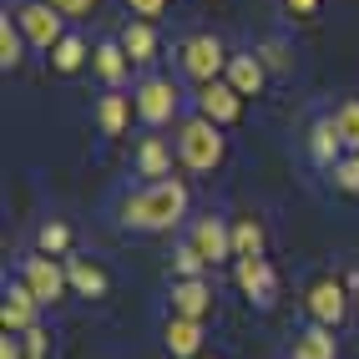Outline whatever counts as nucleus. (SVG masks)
<instances>
[{"label":"nucleus","instance_id":"f257e3e1","mask_svg":"<svg viewBox=\"0 0 359 359\" xmlns=\"http://www.w3.org/2000/svg\"><path fill=\"white\" fill-rule=\"evenodd\" d=\"M187 212V187L177 177H162V182H147L122 203V223L127 228H142V233H157V228H172L182 223Z\"/></svg>","mask_w":359,"mask_h":359},{"label":"nucleus","instance_id":"f03ea898","mask_svg":"<svg viewBox=\"0 0 359 359\" xmlns=\"http://www.w3.org/2000/svg\"><path fill=\"white\" fill-rule=\"evenodd\" d=\"M223 127L208 122V116H187L177 127V157L182 167H193V172H212V167L223 162Z\"/></svg>","mask_w":359,"mask_h":359},{"label":"nucleus","instance_id":"7ed1b4c3","mask_svg":"<svg viewBox=\"0 0 359 359\" xmlns=\"http://www.w3.org/2000/svg\"><path fill=\"white\" fill-rule=\"evenodd\" d=\"M20 283H26L41 304H61L66 289H71V273L61 269L51 253H31V258H20Z\"/></svg>","mask_w":359,"mask_h":359},{"label":"nucleus","instance_id":"20e7f679","mask_svg":"<svg viewBox=\"0 0 359 359\" xmlns=\"http://www.w3.org/2000/svg\"><path fill=\"white\" fill-rule=\"evenodd\" d=\"M177 56H182V71H187L198 86H203V81H218L223 71H228V51H223L218 36H187Z\"/></svg>","mask_w":359,"mask_h":359},{"label":"nucleus","instance_id":"39448f33","mask_svg":"<svg viewBox=\"0 0 359 359\" xmlns=\"http://www.w3.org/2000/svg\"><path fill=\"white\" fill-rule=\"evenodd\" d=\"M15 26H20V36H26V46H36V51H56V41L66 36L61 31V15L46 6V0H26V6H15Z\"/></svg>","mask_w":359,"mask_h":359},{"label":"nucleus","instance_id":"423d86ee","mask_svg":"<svg viewBox=\"0 0 359 359\" xmlns=\"http://www.w3.org/2000/svg\"><path fill=\"white\" fill-rule=\"evenodd\" d=\"M304 309H309V319L334 329V324H344L349 314V294H344V283L339 278H314L309 283V294H304Z\"/></svg>","mask_w":359,"mask_h":359},{"label":"nucleus","instance_id":"0eeeda50","mask_svg":"<svg viewBox=\"0 0 359 359\" xmlns=\"http://www.w3.org/2000/svg\"><path fill=\"white\" fill-rule=\"evenodd\" d=\"M132 107H137V116L147 127H162V122H172V116H177V86L167 81V76H147V81L137 86Z\"/></svg>","mask_w":359,"mask_h":359},{"label":"nucleus","instance_id":"6e6552de","mask_svg":"<svg viewBox=\"0 0 359 359\" xmlns=\"http://www.w3.org/2000/svg\"><path fill=\"white\" fill-rule=\"evenodd\" d=\"M198 116H208V122H218V127H233L238 116H243V97L218 76V81H203L198 86Z\"/></svg>","mask_w":359,"mask_h":359},{"label":"nucleus","instance_id":"1a4fd4ad","mask_svg":"<svg viewBox=\"0 0 359 359\" xmlns=\"http://www.w3.org/2000/svg\"><path fill=\"white\" fill-rule=\"evenodd\" d=\"M233 278H238V289H243L248 299L273 304L278 273H273V263H269V258H233Z\"/></svg>","mask_w":359,"mask_h":359},{"label":"nucleus","instance_id":"9d476101","mask_svg":"<svg viewBox=\"0 0 359 359\" xmlns=\"http://www.w3.org/2000/svg\"><path fill=\"white\" fill-rule=\"evenodd\" d=\"M187 243H193L208 263H223V258H233V228L223 218H198L193 233H187Z\"/></svg>","mask_w":359,"mask_h":359},{"label":"nucleus","instance_id":"9b49d317","mask_svg":"<svg viewBox=\"0 0 359 359\" xmlns=\"http://www.w3.org/2000/svg\"><path fill=\"white\" fill-rule=\"evenodd\" d=\"M36 309H41V299L26 289V283H11L6 304H0V324H6V334H31L36 329Z\"/></svg>","mask_w":359,"mask_h":359},{"label":"nucleus","instance_id":"f8f14e48","mask_svg":"<svg viewBox=\"0 0 359 359\" xmlns=\"http://www.w3.org/2000/svg\"><path fill=\"white\" fill-rule=\"evenodd\" d=\"M172 314L198 319V324L212 314V289H208V278H172Z\"/></svg>","mask_w":359,"mask_h":359},{"label":"nucleus","instance_id":"ddd939ff","mask_svg":"<svg viewBox=\"0 0 359 359\" xmlns=\"http://www.w3.org/2000/svg\"><path fill=\"white\" fill-rule=\"evenodd\" d=\"M263 76H269V66L258 61V51H248V56H228L223 81L238 91V97H258V91H263Z\"/></svg>","mask_w":359,"mask_h":359},{"label":"nucleus","instance_id":"4468645a","mask_svg":"<svg viewBox=\"0 0 359 359\" xmlns=\"http://www.w3.org/2000/svg\"><path fill=\"white\" fill-rule=\"evenodd\" d=\"M162 344H167V354H172V359H198V349H203V324L172 314V319H167V329H162Z\"/></svg>","mask_w":359,"mask_h":359},{"label":"nucleus","instance_id":"2eb2a0df","mask_svg":"<svg viewBox=\"0 0 359 359\" xmlns=\"http://www.w3.org/2000/svg\"><path fill=\"white\" fill-rule=\"evenodd\" d=\"M137 172L147 177V182L172 177V147H167L162 137H142V147H137Z\"/></svg>","mask_w":359,"mask_h":359},{"label":"nucleus","instance_id":"dca6fc26","mask_svg":"<svg viewBox=\"0 0 359 359\" xmlns=\"http://www.w3.org/2000/svg\"><path fill=\"white\" fill-rule=\"evenodd\" d=\"M91 66H97V76H102L107 86H122L127 71H132V56L122 51V41H102L97 51H91Z\"/></svg>","mask_w":359,"mask_h":359},{"label":"nucleus","instance_id":"f3484780","mask_svg":"<svg viewBox=\"0 0 359 359\" xmlns=\"http://www.w3.org/2000/svg\"><path fill=\"white\" fill-rule=\"evenodd\" d=\"M339 354V339L324 324H309L304 334H294V359H334Z\"/></svg>","mask_w":359,"mask_h":359},{"label":"nucleus","instance_id":"a211bd4d","mask_svg":"<svg viewBox=\"0 0 359 359\" xmlns=\"http://www.w3.org/2000/svg\"><path fill=\"white\" fill-rule=\"evenodd\" d=\"M122 51L132 56V66H147V61L157 56V31H152V20H127Z\"/></svg>","mask_w":359,"mask_h":359},{"label":"nucleus","instance_id":"6ab92c4d","mask_svg":"<svg viewBox=\"0 0 359 359\" xmlns=\"http://www.w3.org/2000/svg\"><path fill=\"white\" fill-rule=\"evenodd\" d=\"M339 132H334V116H324V122H314V132H309V157L314 162H324V167H334L339 162Z\"/></svg>","mask_w":359,"mask_h":359},{"label":"nucleus","instance_id":"aec40b11","mask_svg":"<svg viewBox=\"0 0 359 359\" xmlns=\"http://www.w3.org/2000/svg\"><path fill=\"white\" fill-rule=\"evenodd\" d=\"M66 273H71V289H76V294H86V299H102L107 294V273L91 258H71Z\"/></svg>","mask_w":359,"mask_h":359},{"label":"nucleus","instance_id":"412c9836","mask_svg":"<svg viewBox=\"0 0 359 359\" xmlns=\"http://www.w3.org/2000/svg\"><path fill=\"white\" fill-rule=\"evenodd\" d=\"M127 116H132V102L116 97V91L97 102V127H102L107 137H122V132H127Z\"/></svg>","mask_w":359,"mask_h":359},{"label":"nucleus","instance_id":"4be33fe9","mask_svg":"<svg viewBox=\"0 0 359 359\" xmlns=\"http://www.w3.org/2000/svg\"><path fill=\"white\" fill-rule=\"evenodd\" d=\"M233 258H263V223L258 218L233 223Z\"/></svg>","mask_w":359,"mask_h":359},{"label":"nucleus","instance_id":"5701e85b","mask_svg":"<svg viewBox=\"0 0 359 359\" xmlns=\"http://www.w3.org/2000/svg\"><path fill=\"white\" fill-rule=\"evenodd\" d=\"M20 51H26V36H20L15 15L6 11V15H0V66L15 71V66H20Z\"/></svg>","mask_w":359,"mask_h":359},{"label":"nucleus","instance_id":"b1692460","mask_svg":"<svg viewBox=\"0 0 359 359\" xmlns=\"http://www.w3.org/2000/svg\"><path fill=\"white\" fill-rule=\"evenodd\" d=\"M51 66L61 71V76L81 71V66H86V41H81V36H61V41H56V51H51Z\"/></svg>","mask_w":359,"mask_h":359},{"label":"nucleus","instance_id":"393cba45","mask_svg":"<svg viewBox=\"0 0 359 359\" xmlns=\"http://www.w3.org/2000/svg\"><path fill=\"white\" fill-rule=\"evenodd\" d=\"M334 132H339V142H344L349 152H359V102L354 97L334 107Z\"/></svg>","mask_w":359,"mask_h":359},{"label":"nucleus","instance_id":"a878e982","mask_svg":"<svg viewBox=\"0 0 359 359\" xmlns=\"http://www.w3.org/2000/svg\"><path fill=\"white\" fill-rule=\"evenodd\" d=\"M66 248H71V228H66V223H41V233H36V253L61 258Z\"/></svg>","mask_w":359,"mask_h":359},{"label":"nucleus","instance_id":"bb28decb","mask_svg":"<svg viewBox=\"0 0 359 359\" xmlns=\"http://www.w3.org/2000/svg\"><path fill=\"white\" fill-rule=\"evenodd\" d=\"M203 269H208V258H203L193 243H182V248L172 253V273H177V278H203Z\"/></svg>","mask_w":359,"mask_h":359},{"label":"nucleus","instance_id":"cd10ccee","mask_svg":"<svg viewBox=\"0 0 359 359\" xmlns=\"http://www.w3.org/2000/svg\"><path fill=\"white\" fill-rule=\"evenodd\" d=\"M334 187H339V193H359V152L334 162Z\"/></svg>","mask_w":359,"mask_h":359},{"label":"nucleus","instance_id":"c85d7f7f","mask_svg":"<svg viewBox=\"0 0 359 359\" xmlns=\"http://www.w3.org/2000/svg\"><path fill=\"white\" fill-rule=\"evenodd\" d=\"M258 61L269 71H289V51H283V41H263L258 46Z\"/></svg>","mask_w":359,"mask_h":359},{"label":"nucleus","instance_id":"c756f323","mask_svg":"<svg viewBox=\"0 0 359 359\" xmlns=\"http://www.w3.org/2000/svg\"><path fill=\"white\" fill-rule=\"evenodd\" d=\"M46 6H51L56 15H91L102 0H46Z\"/></svg>","mask_w":359,"mask_h":359},{"label":"nucleus","instance_id":"7c9ffc66","mask_svg":"<svg viewBox=\"0 0 359 359\" xmlns=\"http://www.w3.org/2000/svg\"><path fill=\"white\" fill-rule=\"evenodd\" d=\"M167 6H172V0H127V11H132L137 20H157Z\"/></svg>","mask_w":359,"mask_h":359},{"label":"nucleus","instance_id":"2f4dec72","mask_svg":"<svg viewBox=\"0 0 359 359\" xmlns=\"http://www.w3.org/2000/svg\"><path fill=\"white\" fill-rule=\"evenodd\" d=\"M20 339H26V359H46V344H51V339H46L41 324H36L31 334H20Z\"/></svg>","mask_w":359,"mask_h":359},{"label":"nucleus","instance_id":"473e14b6","mask_svg":"<svg viewBox=\"0 0 359 359\" xmlns=\"http://www.w3.org/2000/svg\"><path fill=\"white\" fill-rule=\"evenodd\" d=\"M283 11H289L294 20H314L319 15V0H283Z\"/></svg>","mask_w":359,"mask_h":359},{"label":"nucleus","instance_id":"72a5a7b5","mask_svg":"<svg viewBox=\"0 0 359 359\" xmlns=\"http://www.w3.org/2000/svg\"><path fill=\"white\" fill-rule=\"evenodd\" d=\"M0 359H26V339H20V334H6V339H0Z\"/></svg>","mask_w":359,"mask_h":359}]
</instances>
